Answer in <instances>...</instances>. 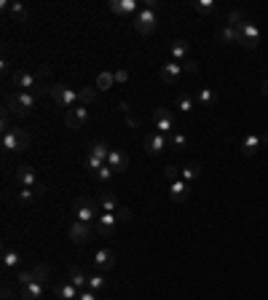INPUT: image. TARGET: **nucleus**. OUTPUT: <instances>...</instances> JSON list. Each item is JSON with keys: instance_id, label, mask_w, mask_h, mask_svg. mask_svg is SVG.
Returning a JSON list of instances; mask_svg holds the SVG:
<instances>
[{"instance_id": "4", "label": "nucleus", "mask_w": 268, "mask_h": 300, "mask_svg": "<svg viewBox=\"0 0 268 300\" xmlns=\"http://www.w3.org/2000/svg\"><path fill=\"white\" fill-rule=\"evenodd\" d=\"M49 97L59 105V107H78V91L75 89H70V86H65V83H51V94Z\"/></svg>"}, {"instance_id": "21", "label": "nucleus", "mask_w": 268, "mask_h": 300, "mask_svg": "<svg viewBox=\"0 0 268 300\" xmlns=\"http://www.w3.org/2000/svg\"><path fill=\"white\" fill-rule=\"evenodd\" d=\"M258 148H260V134H247L241 139V155H255L258 153Z\"/></svg>"}, {"instance_id": "6", "label": "nucleus", "mask_w": 268, "mask_h": 300, "mask_svg": "<svg viewBox=\"0 0 268 300\" xmlns=\"http://www.w3.org/2000/svg\"><path fill=\"white\" fill-rule=\"evenodd\" d=\"M153 129L158 131V134H172L174 131V113L169 110V107H156L153 113Z\"/></svg>"}, {"instance_id": "5", "label": "nucleus", "mask_w": 268, "mask_h": 300, "mask_svg": "<svg viewBox=\"0 0 268 300\" xmlns=\"http://www.w3.org/2000/svg\"><path fill=\"white\" fill-rule=\"evenodd\" d=\"M236 30H239V41H236V43L241 46V49L250 51V49H255V46L260 43V30H258V25H255V22L247 19V22H244V25H239Z\"/></svg>"}, {"instance_id": "29", "label": "nucleus", "mask_w": 268, "mask_h": 300, "mask_svg": "<svg viewBox=\"0 0 268 300\" xmlns=\"http://www.w3.org/2000/svg\"><path fill=\"white\" fill-rule=\"evenodd\" d=\"M97 102V89H91V86H84L78 91V105H94Z\"/></svg>"}, {"instance_id": "44", "label": "nucleus", "mask_w": 268, "mask_h": 300, "mask_svg": "<svg viewBox=\"0 0 268 300\" xmlns=\"http://www.w3.org/2000/svg\"><path fill=\"white\" fill-rule=\"evenodd\" d=\"M16 282H19L22 287H27V284L35 282V276H32V271H19V273H16Z\"/></svg>"}, {"instance_id": "41", "label": "nucleus", "mask_w": 268, "mask_h": 300, "mask_svg": "<svg viewBox=\"0 0 268 300\" xmlns=\"http://www.w3.org/2000/svg\"><path fill=\"white\" fill-rule=\"evenodd\" d=\"M102 287H105V279H102V273L97 271L94 276H89V290H94V292H99L102 290Z\"/></svg>"}, {"instance_id": "30", "label": "nucleus", "mask_w": 268, "mask_h": 300, "mask_svg": "<svg viewBox=\"0 0 268 300\" xmlns=\"http://www.w3.org/2000/svg\"><path fill=\"white\" fill-rule=\"evenodd\" d=\"M19 260H22L19 252H14V249H6V252H3V268H6V271H14V268L19 266Z\"/></svg>"}, {"instance_id": "31", "label": "nucleus", "mask_w": 268, "mask_h": 300, "mask_svg": "<svg viewBox=\"0 0 268 300\" xmlns=\"http://www.w3.org/2000/svg\"><path fill=\"white\" fill-rule=\"evenodd\" d=\"M35 198H38V193H35L32 188H22L19 193H16V204H19V207H30Z\"/></svg>"}, {"instance_id": "38", "label": "nucleus", "mask_w": 268, "mask_h": 300, "mask_svg": "<svg viewBox=\"0 0 268 300\" xmlns=\"http://www.w3.org/2000/svg\"><path fill=\"white\" fill-rule=\"evenodd\" d=\"M177 110L180 113H191L193 110V99L188 97V94H177Z\"/></svg>"}, {"instance_id": "25", "label": "nucleus", "mask_w": 268, "mask_h": 300, "mask_svg": "<svg viewBox=\"0 0 268 300\" xmlns=\"http://www.w3.org/2000/svg\"><path fill=\"white\" fill-rule=\"evenodd\" d=\"M0 145H3V150H6V153H19L14 129H11V131H3V134H0Z\"/></svg>"}, {"instance_id": "18", "label": "nucleus", "mask_w": 268, "mask_h": 300, "mask_svg": "<svg viewBox=\"0 0 268 300\" xmlns=\"http://www.w3.org/2000/svg\"><path fill=\"white\" fill-rule=\"evenodd\" d=\"M3 11L11 14L16 22H27V6L25 3H8V0H3Z\"/></svg>"}, {"instance_id": "26", "label": "nucleus", "mask_w": 268, "mask_h": 300, "mask_svg": "<svg viewBox=\"0 0 268 300\" xmlns=\"http://www.w3.org/2000/svg\"><path fill=\"white\" fill-rule=\"evenodd\" d=\"M244 22H247V11H244V8H234V11H228L225 25H231V27H239V25H244Z\"/></svg>"}, {"instance_id": "32", "label": "nucleus", "mask_w": 268, "mask_h": 300, "mask_svg": "<svg viewBox=\"0 0 268 300\" xmlns=\"http://www.w3.org/2000/svg\"><path fill=\"white\" fill-rule=\"evenodd\" d=\"M169 148L172 150H185V148H188V137L180 134V131H172V134H169Z\"/></svg>"}, {"instance_id": "2", "label": "nucleus", "mask_w": 268, "mask_h": 300, "mask_svg": "<svg viewBox=\"0 0 268 300\" xmlns=\"http://www.w3.org/2000/svg\"><path fill=\"white\" fill-rule=\"evenodd\" d=\"M73 212L78 214L80 223H94V220H99V204L91 201L89 196H78L73 201Z\"/></svg>"}, {"instance_id": "12", "label": "nucleus", "mask_w": 268, "mask_h": 300, "mask_svg": "<svg viewBox=\"0 0 268 300\" xmlns=\"http://www.w3.org/2000/svg\"><path fill=\"white\" fill-rule=\"evenodd\" d=\"M110 11L115 16H137L139 3L137 0H110Z\"/></svg>"}, {"instance_id": "28", "label": "nucleus", "mask_w": 268, "mask_h": 300, "mask_svg": "<svg viewBox=\"0 0 268 300\" xmlns=\"http://www.w3.org/2000/svg\"><path fill=\"white\" fill-rule=\"evenodd\" d=\"M14 134H16V145H19V153L30 150V145H32V137H30V131H27V129H14Z\"/></svg>"}, {"instance_id": "8", "label": "nucleus", "mask_w": 268, "mask_h": 300, "mask_svg": "<svg viewBox=\"0 0 268 300\" xmlns=\"http://www.w3.org/2000/svg\"><path fill=\"white\" fill-rule=\"evenodd\" d=\"M89 121H91V115H89V107H84V105H78V107H73V110H67V115H65V126L70 131L84 129Z\"/></svg>"}, {"instance_id": "22", "label": "nucleus", "mask_w": 268, "mask_h": 300, "mask_svg": "<svg viewBox=\"0 0 268 300\" xmlns=\"http://www.w3.org/2000/svg\"><path fill=\"white\" fill-rule=\"evenodd\" d=\"M89 155H94V158H99V161H105V164H108V155H110L108 142H105V139L91 142V145H89Z\"/></svg>"}, {"instance_id": "42", "label": "nucleus", "mask_w": 268, "mask_h": 300, "mask_svg": "<svg viewBox=\"0 0 268 300\" xmlns=\"http://www.w3.org/2000/svg\"><path fill=\"white\" fill-rule=\"evenodd\" d=\"M196 11H199V14H212L215 0H199V3H196Z\"/></svg>"}, {"instance_id": "52", "label": "nucleus", "mask_w": 268, "mask_h": 300, "mask_svg": "<svg viewBox=\"0 0 268 300\" xmlns=\"http://www.w3.org/2000/svg\"><path fill=\"white\" fill-rule=\"evenodd\" d=\"M263 97H268V81H263Z\"/></svg>"}, {"instance_id": "19", "label": "nucleus", "mask_w": 268, "mask_h": 300, "mask_svg": "<svg viewBox=\"0 0 268 300\" xmlns=\"http://www.w3.org/2000/svg\"><path fill=\"white\" fill-rule=\"evenodd\" d=\"M180 73H182V65L169 62V65L161 67V81H167V83H177V81H180Z\"/></svg>"}, {"instance_id": "24", "label": "nucleus", "mask_w": 268, "mask_h": 300, "mask_svg": "<svg viewBox=\"0 0 268 300\" xmlns=\"http://www.w3.org/2000/svg\"><path fill=\"white\" fill-rule=\"evenodd\" d=\"M22 297H25V300H40L43 297V284L40 282H32L27 287H22Z\"/></svg>"}, {"instance_id": "45", "label": "nucleus", "mask_w": 268, "mask_h": 300, "mask_svg": "<svg viewBox=\"0 0 268 300\" xmlns=\"http://www.w3.org/2000/svg\"><path fill=\"white\" fill-rule=\"evenodd\" d=\"M3 131H11V113L6 107H3V115H0V134H3Z\"/></svg>"}, {"instance_id": "27", "label": "nucleus", "mask_w": 268, "mask_h": 300, "mask_svg": "<svg viewBox=\"0 0 268 300\" xmlns=\"http://www.w3.org/2000/svg\"><path fill=\"white\" fill-rule=\"evenodd\" d=\"M185 56H188V43H185V41H180V38H177V41L172 43V59H174V62L180 65V62H182Z\"/></svg>"}, {"instance_id": "47", "label": "nucleus", "mask_w": 268, "mask_h": 300, "mask_svg": "<svg viewBox=\"0 0 268 300\" xmlns=\"http://www.w3.org/2000/svg\"><path fill=\"white\" fill-rule=\"evenodd\" d=\"M182 67L188 70V73H199V62H193V59H185Z\"/></svg>"}, {"instance_id": "48", "label": "nucleus", "mask_w": 268, "mask_h": 300, "mask_svg": "<svg viewBox=\"0 0 268 300\" xmlns=\"http://www.w3.org/2000/svg\"><path fill=\"white\" fill-rule=\"evenodd\" d=\"M115 83H126V81H129V73H126V70H115Z\"/></svg>"}, {"instance_id": "15", "label": "nucleus", "mask_w": 268, "mask_h": 300, "mask_svg": "<svg viewBox=\"0 0 268 300\" xmlns=\"http://www.w3.org/2000/svg\"><path fill=\"white\" fill-rule=\"evenodd\" d=\"M188 196H191V188H188L185 179H177V183L169 185V198L174 204H185V201H188Z\"/></svg>"}, {"instance_id": "35", "label": "nucleus", "mask_w": 268, "mask_h": 300, "mask_svg": "<svg viewBox=\"0 0 268 300\" xmlns=\"http://www.w3.org/2000/svg\"><path fill=\"white\" fill-rule=\"evenodd\" d=\"M99 209H102V212H108V214H113V212H118L121 207H118V201H115V196H102Z\"/></svg>"}, {"instance_id": "51", "label": "nucleus", "mask_w": 268, "mask_h": 300, "mask_svg": "<svg viewBox=\"0 0 268 300\" xmlns=\"http://www.w3.org/2000/svg\"><path fill=\"white\" fill-rule=\"evenodd\" d=\"M260 145H265V148H268V131H265V134H260Z\"/></svg>"}, {"instance_id": "13", "label": "nucleus", "mask_w": 268, "mask_h": 300, "mask_svg": "<svg viewBox=\"0 0 268 300\" xmlns=\"http://www.w3.org/2000/svg\"><path fill=\"white\" fill-rule=\"evenodd\" d=\"M97 231H99L102 236H115V231H118V217H115V214L102 212L99 220H97Z\"/></svg>"}, {"instance_id": "50", "label": "nucleus", "mask_w": 268, "mask_h": 300, "mask_svg": "<svg viewBox=\"0 0 268 300\" xmlns=\"http://www.w3.org/2000/svg\"><path fill=\"white\" fill-rule=\"evenodd\" d=\"M118 110H121L123 115H129V105H126V102H121V105H118Z\"/></svg>"}, {"instance_id": "20", "label": "nucleus", "mask_w": 268, "mask_h": 300, "mask_svg": "<svg viewBox=\"0 0 268 300\" xmlns=\"http://www.w3.org/2000/svg\"><path fill=\"white\" fill-rule=\"evenodd\" d=\"M54 295L59 297V300H78V295H80V290L78 287H73V284H56L54 287Z\"/></svg>"}, {"instance_id": "17", "label": "nucleus", "mask_w": 268, "mask_h": 300, "mask_svg": "<svg viewBox=\"0 0 268 300\" xmlns=\"http://www.w3.org/2000/svg\"><path fill=\"white\" fill-rule=\"evenodd\" d=\"M67 279H70V284H73V287H78L80 292H84V290H89V276L84 273V268H78V266H70V271H67Z\"/></svg>"}, {"instance_id": "9", "label": "nucleus", "mask_w": 268, "mask_h": 300, "mask_svg": "<svg viewBox=\"0 0 268 300\" xmlns=\"http://www.w3.org/2000/svg\"><path fill=\"white\" fill-rule=\"evenodd\" d=\"M16 179L22 183V188H32L38 196L46 193V185L38 179V174L32 172V166H19V169H16Z\"/></svg>"}, {"instance_id": "46", "label": "nucleus", "mask_w": 268, "mask_h": 300, "mask_svg": "<svg viewBox=\"0 0 268 300\" xmlns=\"http://www.w3.org/2000/svg\"><path fill=\"white\" fill-rule=\"evenodd\" d=\"M115 217H118V223H126V220H132V209L129 207H121L118 212H113Z\"/></svg>"}, {"instance_id": "3", "label": "nucleus", "mask_w": 268, "mask_h": 300, "mask_svg": "<svg viewBox=\"0 0 268 300\" xmlns=\"http://www.w3.org/2000/svg\"><path fill=\"white\" fill-rule=\"evenodd\" d=\"M158 27V14H156V8H139V14L134 16V30L139 35H153Z\"/></svg>"}, {"instance_id": "43", "label": "nucleus", "mask_w": 268, "mask_h": 300, "mask_svg": "<svg viewBox=\"0 0 268 300\" xmlns=\"http://www.w3.org/2000/svg\"><path fill=\"white\" fill-rule=\"evenodd\" d=\"M102 166H105V161L94 158V155H86V169H89V172H99Z\"/></svg>"}, {"instance_id": "7", "label": "nucleus", "mask_w": 268, "mask_h": 300, "mask_svg": "<svg viewBox=\"0 0 268 300\" xmlns=\"http://www.w3.org/2000/svg\"><path fill=\"white\" fill-rule=\"evenodd\" d=\"M11 81H14L16 91H27V94H35L40 86V78L35 73H25V70H16V73L11 75Z\"/></svg>"}, {"instance_id": "11", "label": "nucleus", "mask_w": 268, "mask_h": 300, "mask_svg": "<svg viewBox=\"0 0 268 300\" xmlns=\"http://www.w3.org/2000/svg\"><path fill=\"white\" fill-rule=\"evenodd\" d=\"M169 145V137L167 134H158V131H150V134L145 137V150L150 155H158V153H164Z\"/></svg>"}, {"instance_id": "34", "label": "nucleus", "mask_w": 268, "mask_h": 300, "mask_svg": "<svg viewBox=\"0 0 268 300\" xmlns=\"http://www.w3.org/2000/svg\"><path fill=\"white\" fill-rule=\"evenodd\" d=\"M196 99H199L204 107H209V105H215V102H217V94H215L212 89H199V94H196Z\"/></svg>"}, {"instance_id": "14", "label": "nucleus", "mask_w": 268, "mask_h": 300, "mask_svg": "<svg viewBox=\"0 0 268 300\" xmlns=\"http://www.w3.org/2000/svg\"><path fill=\"white\" fill-rule=\"evenodd\" d=\"M108 166H110L115 174H121V172L129 169V155H126L123 150H110V155H108Z\"/></svg>"}, {"instance_id": "36", "label": "nucleus", "mask_w": 268, "mask_h": 300, "mask_svg": "<svg viewBox=\"0 0 268 300\" xmlns=\"http://www.w3.org/2000/svg\"><path fill=\"white\" fill-rule=\"evenodd\" d=\"M49 273H51V268L46 266V263H38V266L32 268V276H35V282H49Z\"/></svg>"}, {"instance_id": "1", "label": "nucleus", "mask_w": 268, "mask_h": 300, "mask_svg": "<svg viewBox=\"0 0 268 300\" xmlns=\"http://www.w3.org/2000/svg\"><path fill=\"white\" fill-rule=\"evenodd\" d=\"M38 105V97L27 91H16V94H6V110L16 118H27L32 113V107Z\"/></svg>"}, {"instance_id": "33", "label": "nucleus", "mask_w": 268, "mask_h": 300, "mask_svg": "<svg viewBox=\"0 0 268 300\" xmlns=\"http://www.w3.org/2000/svg\"><path fill=\"white\" fill-rule=\"evenodd\" d=\"M217 38L223 41V43H236V41H239V30H236V27H231V25H225L223 30H220Z\"/></svg>"}, {"instance_id": "49", "label": "nucleus", "mask_w": 268, "mask_h": 300, "mask_svg": "<svg viewBox=\"0 0 268 300\" xmlns=\"http://www.w3.org/2000/svg\"><path fill=\"white\" fill-rule=\"evenodd\" d=\"M78 300H97V292L94 290H84V292L78 295Z\"/></svg>"}, {"instance_id": "39", "label": "nucleus", "mask_w": 268, "mask_h": 300, "mask_svg": "<svg viewBox=\"0 0 268 300\" xmlns=\"http://www.w3.org/2000/svg\"><path fill=\"white\" fill-rule=\"evenodd\" d=\"M113 177H115V172L110 169V166H108V164H105V166H102V169H99V172H94V179H97V183H110V179H113Z\"/></svg>"}, {"instance_id": "23", "label": "nucleus", "mask_w": 268, "mask_h": 300, "mask_svg": "<svg viewBox=\"0 0 268 300\" xmlns=\"http://www.w3.org/2000/svg\"><path fill=\"white\" fill-rule=\"evenodd\" d=\"M199 177H201V164H196V161L185 164L180 169V179H185V183H193V179H199Z\"/></svg>"}, {"instance_id": "37", "label": "nucleus", "mask_w": 268, "mask_h": 300, "mask_svg": "<svg viewBox=\"0 0 268 300\" xmlns=\"http://www.w3.org/2000/svg\"><path fill=\"white\" fill-rule=\"evenodd\" d=\"M113 83H115V75L113 73H99L97 75V89H102V91L113 89Z\"/></svg>"}, {"instance_id": "16", "label": "nucleus", "mask_w": 268, "mask_h": 300, "mask_svg": "<svg viewBox=\"0 0 268 300\" xmlns=\"http://www.w3.org/2000/svg\"><path fill=\"white\" fill-rule=\"evenodd\" d=\"M115 266V255H113V249H99L97 255H94V268L102 273V271H110Z\"/></svg>"}, {"instance_id": "10", "label": "nucleus", "mask_w": 268, "mask_h": 300, "mask_svg": "<svg viewBox=\"0 0 268 300\" xmlns=\"http://www.w3.org/2000/svg\"><path fill=\"white\" fill-rule=\"evenodd\" d=\"M91 233H94V228H91V223H73L70 225V231H67V236H70V242L73 244H86L89 238H91Z\"/></svg>"}, {"instance_id": "40", "label": "nucleus", "mask_w": 268, "mask_h": 300, "mask_svg": "<svg viewBox=\"0 0 268 300\" xmlns=\"http://www.w3.org/2000/svg\"><path fill=\"white\" fill-rule=\"evenodd\" d=\"M164 177H167V185L177 183V179H180V169H177V166H172V164H167L164 166Z\"/></svg>"}]
</instances>
